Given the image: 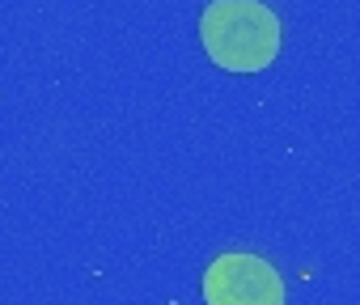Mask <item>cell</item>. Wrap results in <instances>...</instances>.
I'll return each instance as SVG.
<instances>
[{
  "label": "cell",
  "mask_w": 360,
  "mask_h": 305,
  "mask_svg": "<svg viewBox=\"0 0 360 305\" xmlns=\"http://www.w3.org/2000/svg\"><path fill=\"white\" fill-rule=\"evenodd\" d=\"M204 51L225 72H263L280 56V18L259 0H212L200 18Z\"/></svg>",
  "instance_id": "6da1fadb"
},
{
  "label": "cell",
  "mask_w": 360,
  "mask_h": 305,
  "mask_svg": "<svg viewBox=\"0 0 360 305\" xmlns=\"http://www.w3.org/2000/svg\"><path fill=\"white\" fill-rule=\"evenodd\" d=\"M280 271L259 254H217L204 271V305H284Z\"/></svg>",
  "instance_id": "7a4b0ae2"
}]
</instances>
